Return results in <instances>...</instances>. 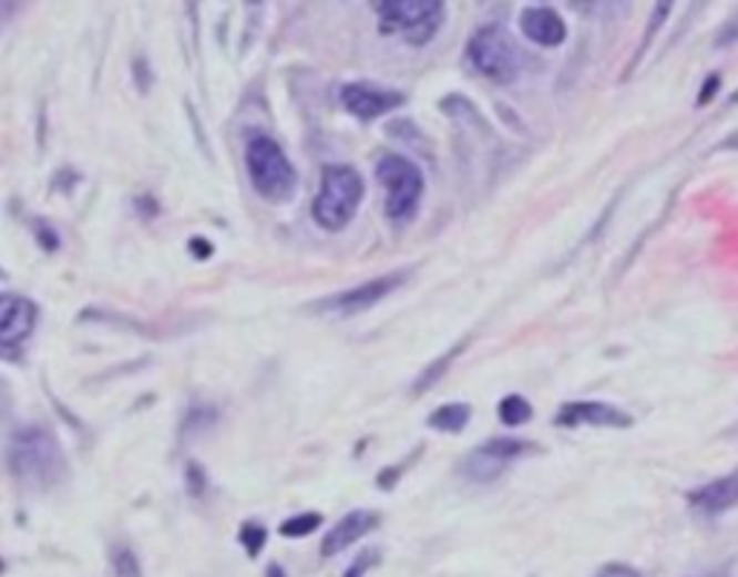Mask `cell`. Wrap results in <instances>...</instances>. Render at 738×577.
<instances>
[{
	"label": "cell",
	"instance_id": "cell-1",
	"mask_svg": "<svg viewBox=\"0 0 738 577\" xmlns=\"http://www.w3.org/2000/svg\"><path fill=\"white\" fill-rule=\"evenodd\" d=\"M7 468L21 488L47 494L70 476L59 436L47 424H21L7 439Z\"/></svg>",
	"mask_w": 738,
	"mask_h": 577
},
{
	"label": "cell",
	"instance_id": "cell-2",
	"mask_svg": "<svg viewBox=\"0 0 738 577\" xmlns=\"http://www.w3.org/2000/svg\"><path fill=\"white\" fill-rule=\"evenodd\" d=\"M243 165L254 194L266 203H291L300 185L295 162L283 151L280 142L266 131H248L243 140Z\"/></svg>",
	"mask_w": 738,
	"mask_h": 577
},
{
	"label": "cell",
	"instance_id": "cell-3",
	"mask_svg": "<svg viewBox=\"0 0 738 577\" xmlns=\"http://www.w3.org/2000/svg\"><path fill=\"white\" fill-rule=\"evenodd\" d=\"M363 197H367V183H363L361 171L344 165V162H332L320 171V183L311 197L309 214L315 226L329 235H338L352 223Z\"/></svg>",
	"mask_w": 738,
	"mask_h": 577
},
{
	"label": "cell",
	"instance_id": "cell-4",
	"mask_svg": "<svg viewBox=\"0 0 738 577\" xmlns=\"http://www.w3.org/2000/svg\"><path fill=\"white\" fill-rule=\"evenodd\" d=\"M464 64L471 66L479 79L508 87L525 70V55H522L520 44L511 38L505 27L482 23L464 41Z\"/></svg>",
	"mask_w": 738,
	"mask_h": 577
},
{
	"label": "cell",
	"instance_id": "cell-5",
	"mask_svg": "<svg viewBox=\"0 0 738 577\" xmlns=\"http://www.w3.org/2000/svg\"><path fill=\"white\" fill-rule=\"evenodd\" d=\"M376 179L385 188V214L396 226L413 223L421 208L428 179L416 159L404 154H381L376 162Z\"/></svg>",
	"mask_w": 738,
	"mask_h": 577
},
{
	"label": "cell",
	"instance_id": "cell-6",
	"mask_svg": "<svg viewBox=\"0 0 738 577\" xmlns=\"http://www.w3.org/2000/svg\"><path fill=\"white\" fill-rule=\"evenodd\" d=\"M381 35H401L410 47L433 44L448 21V3L442 0H376Z\"/></svg>",
	"mask_w": 738,
	"mask_h": 577
},
{
	"label": "cell",
	"instance_id": "cell-7",
	"mask_svg": "<svg viewBox=\"0 0 738 577\" xmlns=\"http://www.w3.org/2000/svg\"><path fill=\"white\" fill-rule=\"evenodd\" d=\"M536 451V445L531 439L514 436V433H500V436H491L485 442H479L476 447L464 453L462 462H459V474L471 483H493L500 480L514 462L525 460Z\"/></svg>",
	"mask_w": 738,
	"mask_h": 577
},
{
	"label": "cell",
	"instance_id": "cell-8",
	"mask_svg": "<svg viewBox=\"0 0 738 577\" xmlns=\"http://www.w3.org/2000/svg\"><path fill=\"white\" fill-rule=\"evenodd\" d=\"M410 278H413V269L385 271V275H378V278L361 280V284L349 286V289L326 295V298L315 300L309 309L315 315H340V318H352V315L369 312V309L378 307L381 300H387L390 295L404 289V284Z\"/></svg>",
	"mask_w": 738,
	"mask_h": 577
},
{
	"label": "cell",
	"instance_id": "cell-9",
	"mask_svg": "<svg viewBox=\"0 0 738 577\" xmlns=\"http://www.w3.org/2000/svg\"><path fill=\"white\" fill-rule=\"evenodd\" d=\"M41 309L32 298L18 292H0V359L18 361L23 347L35 336Z\"/></svg>",
	"mask_w": 738,
	"mask_h": 577
},
{
	"label": "cell",
	"instance_id": "cell-10",
	"mask_svg": "<svg viewBox=\"0 0 738 577\" xmlns=\"http://www.w3.org/2000/svg\"><path fill=\"white\" fill-rule=\"evenodd\" d=\"M554 427L577 431V427H603V431H629L635 427V416L606 399H572L563 402L554 413Z\"/></svg>",
	"mask_w": 738,
	"mask_h": 577
},
{
	"label": "cell",
	"instance_id": "cell-11",
	"mask_svg": "<svg viewBox=\"0 0 738 577\" xmlns=\"http://www.w3.org/2000/svg\"><path fill=\"white\" fill-rule=\"evenodd\" d=\"M338 102L349 116L369 125V122L390 116V113L404 107L407 95L401 90L381 87L376 81H347V84H340Z\"/></svg>",
	"mask_w": 738,
	"mask_h": 577
},
{
	"label": "cell",
	"instance_id": "cell-12",
	"mask_svg": "<svg viewBox=\"0 0 738 577\" xmlns=\"http://www.w3.org/2000/svg\"><path fill=\"white\" fill-rule=\"evenodd\" d=\"M520 35L540 50H557L568 41V21L551 3H531L516 18Z\"/></svg>",
	"mask_w": 738,
	"mask_h": 577
},
{
	"label": "cell",
	"instance_id": "cell-13",
	"mask_svg": "<svg viewBox=\"0 0 738 577\" xmlns=\"http://www.w3.org/2000/svg\"><path fill=\"white\" fill-rule=\"evenodd\" d=\"M687 505L701 517H721V514L738 508V465L727 474L713 476L698 488L687 491Z\"/></svg>",
	"mask_w": 738,
	"mask_h": 577
},
{
	"label": "cell",
	"instance_id": "cell-14",
	"mask_svg": "<svg viewBox=\"0 0 738 577\" xmlns=\"http://www.w3.org/2000/svg\"><path fill=\"white\" fill-rule=\"evenodd\" d=\"M378 526H381V514L378 512H369V508L347 512L324 534V540H320V557H335L340 555V552H347L349 546L363 540V537L376 532Z\"/></svg>",
	"mask_w": 738,
	"mask_h": 577
},
{
	"label": "cell",
	"instance_id": "cell-15",
	"mask_svg": "<svg viewBox=\"0 0 738 577\" xmlns=\"http://www.w3.org/2000/svg\"><path fill=\"white\" fill-rule=\"evenodd\" d=\"M468 343H471V338H464V341H457V343H453V347H450V350H444L442 356H435V359L430 361V364L424 367V370H421L419 375H416L413 384H410V393H413V395H424V393H428V390H433L435 384H439V381H442L444 375H448L450 367L457 364L459 356H462V352L468 350Z\"/></svg>",
	"mask_w": 738,
	"mask_h": 577
},
{
	"label": "cell",
	"instance_id": "cell-16",
	"mask_svg": "<svg viewBox=\"0 0 738 577\" xmlns=\"http://www.w3.org/2000/svg\"><path fill=\"white\" fill-rule=\"evenodd\" d=\"M219 408L211 402H194L188 404L185 416L180 422V442H191V439H199L203 433H208L211 427H217L219 422Z\"/></svg>",
	"mask_w": 738,
	"mask_h": 577
},
{
	"label": "cell",
	"instance_id": "cell-17",
	"mask_svg": "<svg viewBox=\"0 0 738 577\" xmlns=\"http://www.w3.org/2000/svg\"><path fill=\"white\" fill-rule=\"evenodd\" d=\"M473 419V408L468 402H444L430 410L428 427L435 433H462Z\"/></svg>",
	"mask_w": 738,
	"mask_h": 577
},
{
	"label": "cell",
	"instance_id": "cell-18",
	"mask_svg": "<svg viewBox=\"0 0 738 577\" xmlns=\"http://www.w3.org/2000/svg\"><path fill=\"white\" fill-rule=\"evenodd\" d=\"M496 419H500V424L508 427V431L525 427V424L534 419V404L522 393H508L496 402Z\"/></svg>",
	"mask_w": 738,
	"mask_h": 577
},
{
	"label": "cell",
	"instance_id": "cell-19",
	"mask_svg": "<svg viewBox=\"0 0 738 577\" xmlns=\"http://www.w3.org/2000/svg\"><path fill=\"white\" fill-rule=\"evenodd\" d=\"M669 16H673V3H669V0H660V3H655V7H652L649 23L644 27V35H640L635 52H632V64H629V70H626V75H629L632 70H635V66L644 61V52L649 50L652 41H655V38H658V32L664 30L666 21H669Z\"/></svg>",
	"mask_w": 738,
	"mask_h": 577
},
{
	"label": "cell",
	"instance_id": "cell-20",
	"mask_svg": "<svg viewBox=\"0 0 738 577\" xmlns=\"http://www.w3.org/2000/svg\"><path fill=\"white\" fill-rule=\"evenodd\" d=\"M320 526H324V514L320 512H297L283 519L277 532L286 540H304V537H311V534L318 532Z\"/></svg>",
	"mask_w": 738,
	"mask_h": 577
},
{
	"label": "cell",
	"instance_id": "cell-21",
	"mask_svg": "<svg viewBox=\"0 0 738 577\" xmlns=\"http://www.w3.org/2000/svg\"><path fill=\"white\" fill-rule=\"evenodd\" d=\"M107 557L113 577H145L142 575V560H139V555L133 552V546H127V543H113Z\"/></svg>",
	"mask_w": 738,
	"mask_h": 577
},
{
	"label": "cell",
	"instance_id": "cell-22",
	"mask_svg": "<svg viewBox=\"0 0 738 577\" xmlns=\"http://www.w3.org/2000/svg\"><path fill=\"white\" fill-rule=\"evenodd\" d=\"M419 456H421V447H413V451L407 453L404 460L392 462V465H385V468L378 471V476H376V488L378 491H396V485L404 480V474L410 471V465H413Z\"/></svg>",
	"mask_w": 738,
	"mask_h": 577
},
{
	"label": "cell",
	"instance_id": "cell-23",
	"mask_svg": "<svg viewBox=\"0 0 738 577\" xmlns=\"http://www.w3.org/2000/svg\"><path fill=\"white\" fill-rule=\"evenodd\" d=\"M237 540L239 546L246 548L248 557H260L263 548L268 546V528L263 526V523H257V519H246V523L239 526Z\"/></svg>",
	"mask_w": 738,
	"mask_h": 577
},
{
	"label": "cell",
	"instance_id": "cell-24",
	"mask_svg": "<svg viewBox=\"0 0 738 577\" xmlns=\"http://www.w3.org/2000/svg\"><path fill=\"white\" fill-rule=\"evenodd\" d=\"M30 228H32V237H35V243H38V249L47 251V255H55V251L61 249V231L52 226L50 219L32 217Z\"/></svg>",
	"mask_w": 738,
	"mask_h": 577
},
{
	"label": "cell",
	"instance_id": "cell-25",
	"mask_svg": "<svg viewBox=\"0 0 738 577\" xmlns=\"http://www.w3.org/2000/svg\"><path fill=\"white\" fill-rule=\"evenodd\" d=\"M182 476H185V491H188V497L203 499L205 494H208L211 480H208V471H205L203 462H196V460L185 462V474Z\"/></svg>",
	"mask_w": 738,
	"mask_h": 577
},
{
	"label": "cell",
	"instance_id": "cell-26",
	"mask_svg": "<svg viewBox=\"0 0 738 577\" xmlns=\"http://www.w3.org/2000/svg\"><path fill=\"white\" fill-rule=\"evenodd\" d=\"M738 44V7L732 9L730 16L724 18L721 27L716 30V35H713V47L716 50H730V47Z\"/></svg>",
	"mask_w": 738,
	"mask_h": 577
},
{
	"label": "cell",
	"instance_id": "cell-27",
	"mask_svg": "<svg viewBox=\"0 0 738 577\" xmlns=\"http://www.w3.org/2000/svg\"><path fill=\"white\" fill-rule=\"evenodd\" d=\"M378 563H381V552H378V548H363L361 555L349 563L347 571H344V577H367L369 571L376 569Z\"/></svg>",
	"mask_w": 738,
	"mask_h": 577
},
{
	"label": "cell",
	"instance_id": "cell-28",
	"mask_svg": "<svg viewBox=\"0 0 738 577\" xmlns=\"http://www.w3.org/2000/svg\"><path fill=\"white\" fill-rule=\"evenodd\" d=\"M721 73L718 70H713V73L704 75V81L698 84V93H695V104L698 107H707V104H713L718 99V93H721Z\"/></svg>",
	"mask_w": 738,
	"mask_h": 577
},
{
	"label": "cell",
	"instance_id": "cell-29",
	"mask_svg": "<svg viewBox=\"0 0 738 577\" xmlns=\"http://www.w3.org/2000/svg\"><path fill=\"white\" fill-rule=\"evenodd\" d=\"M131 75L133 81H136L139 93H151L153 79H156V75H153V66L147 55H136V59L131 61Z\"/></svg>",
	"mask_w": 738,
	"mask_h": 577
},
{
	"label": "cell",
	"instance_id": "cell-30",
	"mask_svg": "<svg viewBox=\"0 0 738 577\" xmlns=\"http://www.w3.org/2000/svg\"><path fill=\"white\" fill-rule=\"evenodd\" d=\"M133 212H136L139 219L151 223V219H156L162 214V205L153 194H136V197H133Z\"/></svg>",
	"mask_w": 738,
	"mask_h": 577
},
{
	"label": "cell",
	"instance_id": "cell-31",
	"mask_svg": "<svg viewBox=\"0 0 738 577\" xmlns=\"http://www.w3.org/2000/svg\"><path fill=\"white\" fill-rule=\"evenodd\" d=\"M214 251H217V246H214L205 235L188 237V255L191 260H196V264H208L211 257H214Z\"/></svg>",
	"mask_w": 738,
	"mask_h": 577
},
{
	"label": "cell",
	"instance_id": "cell-32",
	"mask_svg": "<svg viewBox=\"0 0 738 577\" xmlns=\"http://www.w3.org/2000/svg\"><path fill=\"white\" fill-rule=\"evenodd\" d=\"M594 577H644V575H640L635 566H629V563H606Z\"/></svg>",
	"mask_w": 738,
	"mask_h": 577
},
{
	"label": "cell",
	"instance_id": "cell-33",
	"mask_svg": "<svg viewBox=\"0 0 738 577\" xmlns=\"http://www.w3.org/2000/svg\"><path fill=\"white\" fill-rule=\"evenodd\" d=\"M81 183V174L73 168H64V171H55V179H52V188L64 190V194H70L73 190V185Z\"/></svg>",
	"mask_w": 738,
	"mask_h": 577
},
{
	"label": "cell",
	"instance_id": "cell-34",
	"mask_svg": "<svg viewBox=\"0 0 738 577\" xmlns=\"http://www.w3.org/2000/svg\"><path fill=\"white\" fill-rule=\"evenodd\" d=\"M18 9H21V3H0V30H3L12 18H16Z\"/></svg>",
	"mask_w": 738,
	"mask_h": 577
},
{
	"label": "cell",
	"instance_id": "cell-35",
	"mask_svg": "<svg viewBox=\"0 0 738 577\" xmlns=\"http://www.w3.org/2000/svg\"><path fill=\"white\" fill-rule=\"evenodd\" d=\"M266 577H289V575H286V569H283L280 563H268Z\"/></svg>",
	"mask_w": 738,
	"mask_h": 577
},
{
	"label": "cell",
	"instance_id": "cell-36",
	"mask_svg": "<svg viewBox=\"0 0 738 577\" xmlns=\"http://www.w3.org/2000/svg\"><path fill=\"white\" fill-rule=\"evenodd\" d=\"M727 104H730V107H736V104H738V87L732 90L730 95H727Z\"/></svg>",
	"mask_w": 738,
	"mask_h": 577
},
{
	"label": "cell",
	"instance_id": "cell-37",
	"mask_svg": "<svg viewBox=\"0 0 738 577\" xmlns=\"http://www.w3.org/2000/svg\"><path fill=\"white\" fill-rule=\"evenodd\" d=\"M3 571H7V560L0 557V575H3Z\"/></svg>",
	"mask_w": 738,
	"mask_h": 577
},
{
	"label": "cell",
	"instance_id": "cell-38",
	"mask_svg": "<svg viewBox=\"0 0 738 577\" xmlns=\"http://www.w3.org/2000/svg\"><path fill=\"white\" fill-rule=\"evenodd\" d=\"M0 280H7V271H3V269H0Z\"/></svg>",
	"mask_w": 738,
	"mask_h": 577
}]
</instances>
